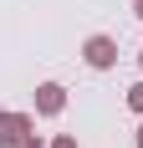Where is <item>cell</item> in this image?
<instances>
[{
  "mask_svg": "<svg viewBox=\"0 0 143 148\" xmlns=\"http://www.w3.org/2000/svg\"><path fill=\"white\" fill-rule=\"evenodd\" d=\"M82 56H87V66H97V72H107V66L118 61V41H113V36H92V41L82 46Z\"/></svg>",
  "mask_w": 143,
  "mask_h": 148,
  "instance_id": "cell-2",
  "label": "cell"
},
{
  "mask_svg": "<svg viewBox=\"0 0 143 148\" xmlns=\"http://www.w3.org/2000/svg\"><path fill=\"white\" fill-rule=\"evenodd\" d=\"M128 107H133V112H143V82H133V87H128Z\"/></svg>",
  "mask_w": 143,
  "mask_h": 148,
  "instance_id": "cell-4",
  "label": "cell"
},
{
  "mask_svg": "<svg viewBox=\"0 0 143 148\" xmlns=\"http://www.w3.org/2000/svg\"><path fill=\"white\" fill-rule=\"evenodd\" d=\"M61 107H67V87H56V82H41V87H36V112L56 118Z\"/></svg>",
  "mask_w": 143,
  "mask_h": 148,
  "instance_id": "cell-3",
  "label": "cell"
},
{
  "mask_svg": "<svg viewBox=\"0 0 143 148\" xmlns=\"http://www.w3.org/2000/svg\"><path fill=\"white\" fill-rule=\"evenodd\" d=\"M133 15H138V21H143V0H133Z\"/></svg>",
  "mask_w": 143,
  "mask_h": 148,
  "instance_id": "cell-6",
  "label": "cell"
},
{
  "mask_svg": "<svg viewBox=\"0 0 143 148\" xmlns=\"http://www.w3.org/2000/svg\"><path fill=\"white\" fill-rule=\"evenodd\" d=\"M138 148H143V128H138Z\"/></svg>",
  "mask_w": 143,
  "mask_h": 148,
  "instance_id": "cell-8",
  "label": "cell"
},
{
  "mask_svg": "<svg viewBox=\"0 0 143 148\" xmlns=\"http://www.w3.org/2000/svg\"><path fill=\"white\" fill-rule=\"evenodd\" d=\"M51 148H77V138H72V133H61V138H56Z\"/></svg>",
  "mask_w": 143,
  "mask_h": 148,
  "instance_id": "cell-5",
  "label": "cell"
},
{
  "mask_svg": "<svg viewBox=\"0 0 143 148\" xmlns=\"http://www.w3.org/2000/svg\"><path fill=\"white\" fill-rule=\"evenodd\" d=\"M36 138V123L26 112H0V148H21Z\"/></svg>",
  "mask_w": 143,
  "mask_h": 148,
  "instance_id": "cell-1",
  "label": "cell"
},
{
  "mask_svg": "<svg viewBox=\"0 0 143 148\" xmlns=\"http://www.w3.org/2000/svg\"><path fill=\"white\" fill-rule=\"evenodd\" d=\"M138 61H143V51H138Z\"/></svg>",
  "mask_w": 143,
  "mask_h": 148,
  "instance_id": "cell-9",
  "label": "cell"
},
{
  "mask_svg": "<svg viewBox=\"0 0 143 148\" xmlns=\"http://www.w3.org/2000/svg\"><path fill=\"white\" fill-rule=\"evenodd\" d=\"M21 148H41V138H31V143H21Z\"/></svg>",
  "mask_w": 143,
  "mask_h": 148,
  "instance_id": "cell-7",
  "label": "cell"
}]
</instances>
